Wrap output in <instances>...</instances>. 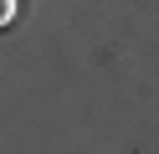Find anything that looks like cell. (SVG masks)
I'll use <instances>...</instances> for the list:
<instances>
[{"label": "cell", "mask_w": 159, "mask_h": 154, "mask_svg": "<svg viewBox=\"0 0 159 154\" xmlns=\"http://www.w3.org/2000/svg\"><path fill=\"white\" fill-rule=\"evenodd\" d=\"M11 10H16V0H0V26L11 21Z\"/></svg>", "instance_id": "cell-1"}]
</instances>
